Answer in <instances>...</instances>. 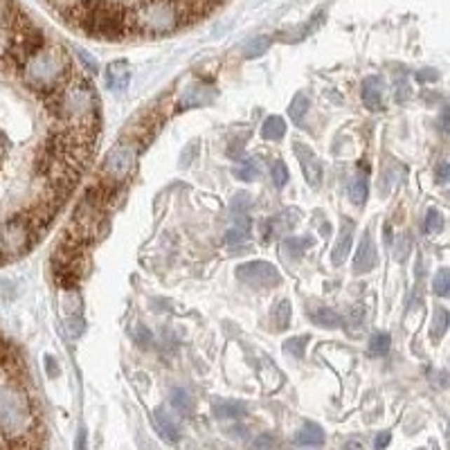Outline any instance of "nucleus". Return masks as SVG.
Here are the masks:
<instances>
[{
	"mask_svg": "<svg viewBox=\"0 0 450 450\" xmlns=\"http://www.w3.org/2000/svg\"><path fill=\"white\" fill-rule=\"evenodd\" d=\"M313 245V239H302V237H288L282 241V254L284 259H299L306 248Z\"/></svg>",
	"mask_w": 450,
	"mask_h": 450,
	"instance_id": "nucleus-21",
	"label": "nucleus"
},
{
	"mask_svg": "<svg viewBox=\"0 0 450 450\" xmlns=\"http://www.w3.org/2000/svg\"><path fill=\"white\" fill-rule=\"evenodd\" d=\"M367 194H369V185H367V171H362V174L353 176L351 178V185H349V198L353 205H365L367 200Z\"/></svg>",
	"mask_w": 450,
	"mask_h": 450,
	"instance_id": "nucleus-20",
	"label": "nucleus"
},
{
	"mask_svg": "<svg viewBox=\"0 0 450 450\" xmlns=\"http://www.w3.org/2000/svg\"><path fill=\"white\" fill-rule=\"evenodd\" d=\"M133 34L165 36L185 25L183 9L176 0H142L131 9Z\"/></svg>",
	"mask_w": 450,
	"mask_h": 450,
	"instance_id": "nucleus-4",
	"label": "nucleus"
},
{
	"mask_svg": "<svg viewBox=\"0 0 450 450\" xmlns=\"http://www.w3.org/2000/svg\"><path fill=\"white\" fill-rule=\"evenodd\" d=\"M306 342L308 338L304 336H299V338H288L284 342V351L288 353V356H293V358H304V351H306Z\"/></svg>",
	"mask_w": 450,
	"mask_h": 450,
	"instance_id": "nucleus-29",
	"label": "nucleus"
},
{
	"mask_svg": "<svg viewBox=\"0 0 450 450\" xmlns=\"http://www.w3.org/2000/svg\"><path fill=\"white\" fill-rule=\"evenodd\" d=\"M271 36H257L252 39L248 46H245V59H257V57H261L268 52V48H271Z\"/></svg>",
	"mask_w": 450,
	"mask_h": 450,
	"instance_id": "nucleus-25",
	"label": "nucleus"
},
{
	"mask_svg": "<svg viewBox=\"0 0 450 450\" xmlns=\"http://www.w3.org/2000/svg\"><path fill=\"white\" fill-rule=\"evenodd\" d=\"M390 345H392V340L388 334H374L369 340V353L371 356H385V353L390 351Z\"/></svg>",
	"mask_w": 450,
	"mask_h": 450,
	"instance_id": "nucleus-27",
	"label": "nucleus"
},
{
	"mask_svg": "<svg viewBox=\"0 0 450 450\" xmlns=\"http://www.w3.org/2000/svg\"><path fill=\"white\" fill-rule=\"evenodd\" d=\"M46 365H48V374H50V376H57V374H59V367H57V362H52V358H50V356L46 358Z\"/></svg>",
	"mask_w": 450,
	"mask_h": 450,
	"instance_id": "nucleus-44",
	"label": "nucleus"
},
{
	"mask_svg": "<svg viewBox=\"0 0 450 450\" xmlns=\"http://www.w3.org/2000/svg\"><path fill=\"white\" fill-rule=\"evenodd\" d=\"M416 79H419L421 83H430V81L439 79V74H437V70H421L419 74H416Z\"/></svg>",
	"mask_w": 450,
	"mask_h": 450,
	"instance_id": "nucleus-40",
	"label": "nucleus"
},
{
	"mask_svg": "<svg viewBox=\"0 0 450 450\" xmlns=\"http://www.w3.org/2000/svg\"><path fill=\"white\" fill-rule=\"evenodd\" d=\"M432 288H435V293L439 295V297H446L448 293H450V273L446 271H439L437 273V277H435V282H432Z\"/></svg>",
	"mask_w": 450,
	"mask_h": 450,
	"instance_id": "nucleus-30",
	"label": "nucleus"
},
{
	"mask_svg": "<svg viewBox=\"0 0 450 450\" xmlns=\"http://www.w3.org/2000/svg\"><path fill=\"white\" fill-rule=\"evenodd\" d=\"M140 142L137 140H124L120 144H115L111 149V154L106 156L100 178L106 180V183H115L122 185L124 180L131 176V171L137 163V154H140Z\"/></svg>",
	"mask_w": 450,
	"mask_h": 450,
	"instance_id": "nucleus-6",
	"label": "nucleus"
},
{
	"mask_svg": "<svg viewBox=\"0 0 450 450\" xmlns=\"http://www.w3.org/2000/svg\"><path fill=\"white\" fill-rule=\"evenodd\" d=\"M212 412L219 419H239L248 412V405L241 401H217L212 405Z\"/></svg>",
	"mask_w": 450,
	"mask_h": 450,
	"instance_id": "nucleus-16",
	"label": "nucleus"
},
{
	"mask_svg": "<svg viewBox=\"0 0 450 450\" xmlns=\"http://www.w3.org/2000/svg\"><path fill=\"white\" fill-rule=\"evenodd\" d=\"M46 100L50 113H55L63 126L95 128L97 131L100 104L95 97V88L86 79H68L57 93H52Z\"/></svg>",
	"mask_w": 450,
	"mask_h": 450,
	"instance_id": "nucleus-1",
	"label": "nucleus"
},
{
	"mask_svg": "<svg viewBox=\"0 0 450 450\" xmlns=\"http://www.w3.org/2000/svg\"><path fill=\"white\" fill-rule=\"evenodd\" d=\"M271 176H273V183L277 185V187H284L286 183H288V167L284 165V163H280V160H277V163H273V167H271Z\"/></svg>",
	"mask_w": 450,
	"mask_h": 450,
	"instance_id": "nucleus-31",
	"label": "nucleus"
},
{
	"mask_svg": "<svg viewBox=\"0 0 450 450\" xmlns=\"http://www.w3.org/2000/svg\"><path fill=\"white\" fill-rule=\"evenodd\" d=\"M252 446L254 448H271V446H277V442L273 437H259V439H254Z\"/></svg>",
	"mask_w": 450,
	"mask_h": 450,
	"instance_id": "nucleus-42",
	"label": "nucleus"
},
{
	"mask_svg": "<svg viewBox=\"0 0 450 450\" xmlns=\"http://www.w3.org/2000/svg\"><path fill=\"white\" fill-rule=\"evenodd\" d=\"M425 232L432 234V237H437V234L444 232V217H442V212L435 210V207L428 210V217H425Z\"/></svg>",
	"mask_w": 450,
	"mask_h": 450,
	"instance_id": "nucleus-28",
	"label": "nucleus"
},
{
	"mask_svg": "<svg viewBox=\"0 0 450 450\" xmlns=\"http://www.w3.org/2000/svg\"><path fill=\"white\" fill-rule=\"evenodd\" d=\"M66 331H68V336L72 338V340H77L83 331H86V322H83V318L81 315H70L68 318V322H66Z\"/></svg>",
	"mask_w": 450,
	"mask_h": 450,
	"instance_id": "nucleus-32",
	"label": "nucleus"
},
{
	"mask_svg": "<svg viewBox=\"0 0 450 450\" xmlns=\"http://www.w3.org/2000/svg\"><path fill=\"white\" fill-rule=\"evenodd\" d=\"M396 88H399V90H396V102H405L410 97V86H408V81H405V79H401Z\"/></svg>",
	"mask_w": 450,
	"mask_h": 450,
	"instance_id": "nucleus-38",
	"label": "nucleus"
},
{
	"mask_svg": "<svg viewBox=\"0 0 450 450\" xmlns=\"http://www.w3.org/2000/svg\"><path fill=\"white\" fill-rule=\"evenodd\" d=\"M308 318L311 322L318 325V327H325V329H338L345 320H342L340 313H336L334 308L329 306H315V308H308Z\"/></svg>",
	"mask_w": 450,
	"mask_h": 450,
	"instance_id": "nucleus-13",
	"label": "nucleus"
},
{
	"mask_svg": "<svg viewBox=\"0 0 450 450\" xmlns=\"http://www.w3.org/2000/svg\"><path fill=\"white\" fill-rule=\"evenodd\" d=\"M79 18L77 27L93 39L122 41L126 34H133L131 9L111 0H79Z\"/></svg>",
	"mask_w": 450,
	"mask_h": 450,
	"instance_id": "nucleus-3",
	"label": "nucleus"
},
{
	"mask_svg": "<svg viewBox=\"0 0 450 450\" xmlns=\"http://www.w3.org/2000/svg\"><path fill=\"white\" fill-rule=\"evenodd\" d=\"M286 133V124L282 117H277V115H271L268 120L264 122L261 126V135H264V140H271V142H277V140H282Z\"/></svg>",
	"mask_w": 450,
	"mask_h": 450,
	"instance_id": "nucleus-22",
	"label": "nucleus"
},
{
	"mask_svg": "<svg viewBox=\"0 0 450 450\" xmlns=\"http://www.w3.org/2000/svg\"><path fill=\"white\" fill-rule=\"evenodd\" d=\"M212 102H217V88L205 81H196L187 86L178 100V109L180 111H189V109H203V106H210Z\"/></svg>",
	"mask_w": 450,
	"mask_h": 450,
	"instance_id": "nucleus-8",
	"label": "nucleus"
},
{
	"mask_svg": "<svg viewBox=\"0 0 450 450\" xmlns=\"http://www.w3.org/2000/svg\"><path fill=\"white\" fill-rule=\"evenodd\" d=\"M77 57L81 59V63H83L86 70H88L90 74H97V72H100V63L95 61V59H93L86 50H77Z\"/></svg>",
	"mask_w": 450,
	"mask_h": 450,
	"instance_id": "nucleus-35",
	"label": "nucleus"
},
{
	"mask_svg": "<svg viewBox=\"0 0 450 450\" xmlns=\"http://www.w3.org/2000/svg\"><path fill=\"white\" fill-rule=\"evenodd\" d=\"M20 79L29 90L43 97H50L70 79V57L68 50L57 43H46L34 57H29L20 68Z\"/></svg>",
	"mask_w": 450,
	"mask_h": 450,
	"instance_id": "nucleus-2",
	"label": "nucleus"
},
{
	"mask_svg": "<svg viewBox=\"0 0 450 450\" xmlns=\"http://www.w3.org/2000/svg\"><path fill=\"white\" fill-rule=\"evenodd\" d=\"M154 421H156V428H158V432H160V437L165 439V442H169V444H176L178 439H180V432H178V425L171 421V416L160 408V410H156L154 412Z\"/></svg>",
	"mask_w": 450,
	"mask_h": 450,
	"instance_id": "nucleus-15",
	"label": "nucleus"
},
{
	"mask_svg": "<svg viewBox=\"0 0 450 450\" xmlns=\"http://www.w3.org/2000/svg\"><path fill=\"white\" fill-rule=\"evenodd\" d=\"M322 18H325V14H322V12L315 14L313 18H311V23H308L302 32H299V39H304V36H308V34H313V32L320 27V23H322Z\"/></svg>",
	"mask_w": 450,
	"mask_h": 450,
	"instance_id": "nucleus-37",
	"label": "nucleus"
},
{
	"mask_svg": "<svg viewBox=\"0 0 450 450\" xmlns=\"http://www.w3.org/2000/svg\"><path fill=\"white\" fill-rule=\"evenodd\" d=\"M20 16H23V12H20V7L14 0H0V29L12 32Z\"/></svg>",
	"mask_w": 450,
	"mask_h": 450,
	"instance_id": "nucleus-18",
	"label": "nucleus"
},
{
	"mask_svg": "<svg viewBox=\"0 0 450 450\" xmlns=\"http://www.w3.org/2000/svg\"><path fill=\"white\" fill-rule=\"evenodd\" d=\"M342 225H345V228H342V232H340V239H338V243H336L334 252H331V261H334V266H342V264H345V259L349 257V250H351V239H353V223H351V221H345Z\"/></svg>",
	"mask_w": 450,
	"mask_h": 450,
	"instance_id": "nucleus-12",
	"label": "nucleus"
},
{
	"mask_svg": "<svg viewBox=\"0 0 450 450\" xmlns=\"http://www.w3.org/2000/svg\"><path fill=\"white\" fill-rule=\"evenodd\" d=\"M135 338H137V345H140V347H149V345H151V331L144 329V327L137 329V336Z\"/></svg>",
	"mask_w": 450,
	"mask_h": 450,
	"instance_id": "nucleus-39",
	"label": "nucleus"
},
{
	"mask_svg": "<svg viewBox=\"0 0 450 450\" xmlns=\"http://www.w3.org/2000/svg\"><path fill=\"white\" fill-rule=\"evenodd\" d=\"M250 205H252V200H250L248 194H245V191H239V194H234V198H232V203H230V207H232L234 214H248Z\"/></svg>",
	"mask_w": 450,
	"mask_h": 450,
	"instance_id": "nucleus-33",
	"label": "nucleus"
},
{
	"mask_svg": "<svg viewBox=\"0 0 450 450\" xmlns=\"http://www.w3.org/2000/svg\"><path fill=\"white\" fill-rule=\"evenodd\" d=\"M196 154H198V144L196 142H191V144H187V149L183 154H180V167L183 169H187L189 165H191V160L196 158Z\"/></svg>",
	"mask_w": 450,
	"mask_h": 450,
	"instance_id": "nucleus-36",
	"label": "nucleus"
},
{
	"mask_svg": "<svg viewBox=\"0 0 450 450\" xmlns=\"http://www.w3.org/2000/svg\"><path fill=\"white\" fill-rule=\"evenodd\" d=\"M83 439H86V430H79V442H77V448H83Z\"/></svg>",
	"mask_w": 450,
	"mask_h": 450,
	"instance_id": "nucleus-45",
	"label": "nucleus"
},
{
	"mask_svg": "<svg viewBox=\"0 0 450 450\" xmlns=\"http://www.w3.org/2000/svg\"><path fill=\"white\" fill-rule=\"evenodd\" d=\"M128 81H131V72H128V66L124 61H113L109 66V72H106V86L111 90H124Z\"/></svg>",
	"mask_w": 450,
	"mask_h": 450,
	"instance_id": "nucleus-14",
	"label": "nucleus"
},
{
	"mask_svg": "<svg viewBox=\"0 0 450 450\" xmlns=\"http://www.w3.org/2000/svg\"><path fill=\"white\" fill-rule=\"evenodd\" d=\"M383 95H385L383 79L367 77L365 81H362L360 97H362V104H365L369 111H381L383 109Z\"/></svg>",
	"mask_w": 450,
	"mask_h": 450,
	"instance_id": "nucleus-11",
	"label": "nucleus"
},
{
	"mask_svg": "<svg viewBox=\"0 0 450 450\" xmlns=\"http://www.w3.org/2000/svg\"><path fill=\"white\" fill-rule=\"evenodd\" d=\"M374 266H376V248H374L371 234L365 232V234H362V239H360L356 259H353V271H356L358 275L360 273H369V271H374Z\"/></svg>",
	"mask_w": 450,
	"mask_h": 450,
	"instance_id": "nucleus-10",
	"label": "nucleus"
},
{
	"mask_svg": "<svg viewBox=\"0 0 450 450\" xmlns=\"http://www.w3.org/2000/svg\"><path fill=\"white\" fill-rule=\"evenodd\" d=\"M234 176H237L239 180H254L257 176H259V169H257V165L252 163V160H243V167L234 169Z\"/></svg>",
	"mask_w": 450,
	"mask_h": 450,
	"instance_id": "nucleus-34",
	"label": "nucleus"
},
{
	"mask_svg": "<svg viewBox=\"0 0 450 450\" xmlns=\"http://www.w3.org/2000/svg\"><path fill=\"white\" fill-rule=\"evenodd\" d=\"M295 156L299 158V165H302V171H304V176L308 180V185L318 189L320 183H322V163L318 160V156L311 151V149L306 144H295Z\"/></svg>",
	"mask_w": 450,
	"mask_h": 450,
	"instance_id": "nucleus-9",
	"label": "nucleus"
},
{
	"mask_svg": "<svg viewBox=\"0 0 450 450\" xmlns=\"http://www.w3.org/2000/svg\"><path fill=\"white\" fill-rule=\"evenodd\" d=\"M36 241H39L36 234L29 228L23 212L9 217L3 225H0V250L5 254V261L25 254Z\"/></svg>",
	"mask_w": 450,
	"mask_h": 450,
	"instance_id": "nucleus-5",
	"label": "nucleus"
},
{
	"mask_svg": "<svg viewBox=\"0 0 450 450\" xmlns=\"http://www.w3.org/2000/svg\"><path fill=\"white\" fill-rule=\"evenodd\" d=\"M306 109H308V97L304 93H299L295 95V100L291 102V106H288V115H291V120L293 122H302V117L306 115Z\"/></svg>",
	"mask_w": 450,
	"mask_h": 450,
	"instance_id": "nucleus-26",
	"label": "nucleus"
},
{
	"mask_svg": "<svg viewBox=\"0 0 450 450\" xmlns=\"http://www.w3.org/2000/svg\"><path fill=\"white\" fill-rule=\"evenodd\" d=\"M237 280L252 288H275L280 286L282 275L268 261H248L237 268Z\"/></svg>",
	"mask_w": 450,
	"mask_h": 450,
	"instance_id": "nucleus-7",
	"label": "nucleus"
},
{
	"mask_svg": "<svg viewBox=\"0 0 450 450\" xmlns=\"http://www.w3.org/2000/svg\"><path fill=\"white\" fill-rule=\"evenodd\" d=\"M448 176H450L448 163H439V167H437V180H439V183H448Z\"/></svg>",
	"mask_w": 450,
	"mask_h": 450,
	"instance_id": "nucleus-41",
	"label": "nucleus"
},
{
	"mask_svg": "<svg viewBox=\"0 0 450 450\" xmlns=\"http://www.w3.org/2000/svg\"><path fill=\"white\" fill-rule=\"evenodd\" d=\"M171 408H174L180 416H185V419H189L191 414H194V399L185 392V390H180V388H174L171 390Z\"/></svg>",
	"mask_w": 450,
	"mask_h": 450,
	"instance_id": "nucleus-19",
	"label": "nucleus"
},
{
	"mask_svg": "<svg viewBox=\"0 0 450 450\" xmlns=\"http://www.w3.org/2000/svg\"><path fill=\"white\" fill-rule=\"evenodd\" d=\"M388 444H390V432L379 435V437H376V442H374V446H376V448H385Z\"/></svg>",
	"mask_w": 450,
	"mask_h": 450,
	"instance_id": "nucleus-43",
	"label": "nucleus"
},
{
	"mask_svg": "<svg viewBox=\"0 0 450 450\" xmlns=\"http://www.w3.org/2000/svg\"><path fill=\"white\" fill-rule=\"evenodd\" d=\"M297 446H322L325 444V432L322 428L315 423H304L295 435Z\"/></svg>",
	"mask_w": 450,
	"mask_h": 450,
	"instance_id": "nucleus-17",
	"label": "nucleus"
},
{
	"mask_svg": "<svg viewBox=\"0 0 450 450\" xmlns=\"http://www.w3.org/2000/svg\"><path fill=\"white\" fill-rule=\"evenodd\" d=\"M448 322H450V318L446 313V308H437L435 311V318H432V327H430V338L435 342L444 338L446 329H448Z\"/></svg>",
	"mask_w": 450,
	"mask_h": 450,
	"instance_id": "nucleus-24",
	"label": "nucleus"
},
{
	"mask_svg": "<svg viewBox=\"0 0 450 450\" xmlns=\"http://www.w3.org/2000/svg\"><path fill=\"white\" fill-rule=\"evenodd\" d=\"M291 322V302L288 299H282L280 304L275 306L273 311V325H275V331H284Z\"/></svg>",
	"mask_w": 450,
	"mask_h": 450,
	"instance_id": "nucleus-23",
	"label": "nucleus"
}]
</instances>
